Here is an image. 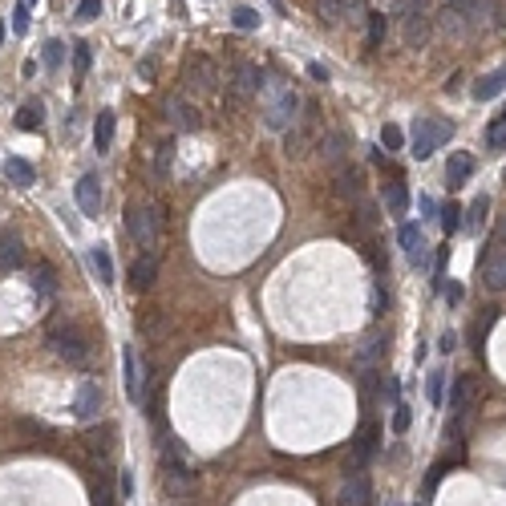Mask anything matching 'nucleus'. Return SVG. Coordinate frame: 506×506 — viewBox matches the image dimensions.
I'll list each match as a JSON object with an SVG mask.
<instances>
[{
	"mask_svg": "<svg viewBox=\"0 0 506 506\" xmlns=\"http://www.w3.org/2000/svg\"><path fill=\"white\" fill-rule=\"evenodd\" d=\"M20 260H25L20 231L17 227H0V267H4V272H13V267H20Z\"/></svg>",
	"mask_w": 506,
	"mask_h": 506,
	"instance_id": "nucleus-15",
	"label": "nucleus"
},
{
	"mask_svg": "<svg viewBox=\"0 0 506 506\" xmlns=\"http://www.w3.org/2000/svg\"><path fill=\"white\" fill-rule=\"evenodd\" d=\"M474 397H478V381L462 373V377H454V385H450V397H445V405L454 409V417H462V413L474 405Z\"/></svg>",
	"mask_w": 506,
	"mask_h": 506,
	"instance_id": "nucleus-14",
	"label": "nucleus"
},
{
	"mask_svg": "<svg viewBox=\"0 0 506 506\" xmlns=\"http://www.w3.org/2000/svg\"><path fill=\"white\" fill-rule=\"evenodd\" d=\"M502 89H506V65L494 69V73H486V77H478V85H474V101H494Z\"/></svg>",
	"mask_w": 506,
	"mask_h": 506,
	"instance_id": "nucleus-25",
	"label": "nucleus"
},
{
	"mask_svg": "<svg viewBox=\"0 0 506 506\" xmlns=\"http://www.w3.org/2000/svg\"><path fill=\"white\" fill-rule=\"evenodd\" d=\"M385 33H389V17L373 13V17H369V37H365V49L377 53L381 45H385Z\"/></svg>",
	"mask_w": 506,
	"mask_h": 506,
	"instance_id": "nucleus-30",
	"label": "nucleus"
},
{
	"mask_svg": "<svg viewBox=\"0 0 506 506\" xmlns=\"http://www.w3.org/2000/svg\"><path fill=\"white\" fill-rule=\"evenodd\" d=\"M409 422H413V413H409V405H401L397 401V413H393V434H405Z\"/></svg>",
	"mask_w": 506,
	"mask_h": 506,
	"instance_id": "nucleus-42",
	"label": "nucleus"
},
{
	"mask_svg": "<svg viewBox=\"0 0 506 506\" xmlns=\"http://www.w3.org/2000/svg\"><path fill=\"white\" fill-rule=\"evenodd\" d=\"M154 279H158V260L142 251V255L130 263V292H146Z\"/></svg>",
	"mask_w": 506,
	"mask_h": 506,
	"instance_id": "nucleus-17",
	"label": "nucleus"
},
{
	"mask_svg": "<svg viewBox=\"0 0 506 506\" xmlns=\"http://www.w3.org/2000/svg\"><path fill=\"white\" fill-rule=\"evenodd\" d=\"M61 61H65V45H61V41H45V65L57 69Z\"/></svg>",
	"mask_w": 506,
	"mask_h": 506,
	"instance_id": "nucleus-40",
	"label": "nucleus"
},
{
	"mask_svg": "<svg viewBox=\"0 0 506 506\" xmlns=\"http://www.w3.org/2000/svg\"><path fill=\"white\" fill-rule=\"evenodd\" d=\"M89 65H94V57H89V45H85V41H77V45H73V77H77V82H85Z\"/></svg>",
	"mask_w": 506,
	"mask_h": 506,
	"instance_id": "nucleus-35",
	"label": "nucleus"
},
{
	"mask_svg": "<svg viewBox=\"0 0 506 506\" xmlns=\"http://www.w3.org/2000/svg\"><path fill=\"white\" fill-rule=\"evenodd\" d=\"M260 69L251 65V61H235V69H231V82H227V101L239 110V106H247V101L260 94Z\"/></svg>",
	"mask_w": 506,
	"mask_h": 506,
	"instance_id": "nucleus-6",
	"label": "nucleus"
},
{
	"mask_svg": "<svg viewBox=\"0 0 506 506\" xmlns=\"http://www.w3.org/2000/svg\"><path fill=\"white\" fill-rule=\"evenodd\" d=\"M4 37H8V29H4V20H0V45H4Z\"/></svg>",
	"mask_w": 506,
	"mask_h": 506,
	"instance_id": "nucleus-54",
	"label": "nucleus"
},
{
	"mask_svg": "<svg viewBox=\"0 0 506 506\" xmlns=\"http://www.w3.org/2000/svg\"><path fill=\"white\" fill-rule=\"evenodd\" d=\"M33 288L37 296H53V263H37L33 267Z\"/></svg>",
	"mask_w": 506,
	"mask_h": 506,
	"instance_id": "nucleus-36",
	"label": "nucleus"
},
{
	"mask_svg": "<svg viewBox=\"0 0 506 506\" xmlns=\"http://www.w3.org/2000/svg\"><path fill=\"white\" fill-rule=\"evenodd\" d=\"M163 110H166V118H170V122H175L179 130H198V126H203L198 110H195V106H186L182 98H166Z\"/></svg>",
	"mask_w": 506,
	"mask_h": 506,
	"instance_id": "nucleus-18",
	"label": "nucleus"
},
{
	"mask_svg": "<svg viewBox=\"0 0 506 506\" xmlns=\"http://www.w3.org/2000/svg\"><path fill=\"white\" fill-rule=\"evenodd\" d=\"M126 231H130V239L146 255H154V247L163 239V207L158 203H142V207L126 211Z\"/></svg>",
	"mask_w": 506,
	"mask_h": 506,
	"instance_id": "nucleus-2",
	"label": "nucleus"
},
{
	"mask_svg": "<svg viewBox=\"0 0 506 506\" xmlns=\"http://www.w3.org/2000/svg\"><path fill=\"white\" fill-rule=\"evenodd\" d=\"M312 130H316V101H308V106H304V118H300V126H292V130H288V138H284V146H288V158H300V154L308 150Z\"/></svg>",
	"mask_w": 506,
	"mask_h": 506,
	"instance_id": "nucleus-13",
	"label": "nucleus"
},
{
	"mask_svg": "<svg viewBox=\"0 0 506 506\" xmlns=\"http://www.w3.org/2000/svg\"><path fill=\"white\" fill-rule=\"evenodd\" d=\"M122 385H126V397H130L134 405H142L146 401V377H142V360L134 353L130 344H126V353H122Z\"/></svg>",
	"mask_w": 506,
	"mask_h": 506,
	"instance_id": "nucleus-8",
	"label": "nucleus"
},
{
	"mask_svg": "<svg viewBox=\"0 0 506 506\" xmlns=\"http://www.w3.org/2000/svg\"><path fill=\"white\" fill-rule=\"evenodd\" d=\"M401 142H405L401 126H381V146L385 150H401Z\"/></svg>",
	"mask_w": 506,
	"mask_h": 506,
	"instance_id": "nucleus-39",
	"label": "nucleus"
},
{
	"mask_svg": "<svg viewBox=\"0 0 506 506\" xmlns=\"http://www.w3.org/2000/svg\"><path fill=\"white\" fill-rule=\"evenodd\" d=\"M89 263H94V272H98V284L110 288V284H114V260H110V251L98 243L94 251H89Z\"/></svg>",
	"mask_w": 506,
	"mask_h": 506,
	"instance_id": "nucleus-28",
	"label": "nucleus"
},
{
	"mask_svg": "<svg viewBox=\"0 0 506 506\" xmlns=\"http://www.w3.org/2000/svg\"><path fill=\"white\" fill-rule=\"evenodd\" d=\"M377 445H381V425H377L373 417H365V422L357 425V438H353V445H348V462L357 466L353 474L365 470V462L377 454Z\"/></svg>",
	"mask_w": 506,
	"mask_h": 506,
	"instance_id": "nucleus-7",
	"label": "nucleus"
},
{
	"mask_svg": "<svg viewBox=\"0 0 506 506\" xmlns=\"http://www.w3.org/2000/svg\"><path fill=\"white\" fill-rule=\"evenodd\" d=\"M122 494H126V498H134V474H130V470L122 474Z\"/></svg>",
	"mask_w": 506,
	"mask_h": 506,
	"instance_id": "nucleus-50",
	"label": "nucleus"
},
{
	"mask_svg": "<svg viewBox=\"0 0 506 506\" xmlns=\"http://www.w3.org/2000/svg\"><path fill=\"white\" fill-rule=\"evenodd\" d=\"M429 13H425V0H401V41L405 49H425L429 45Z\"/></svg>",
	"mask_w": 506,
	"mask_h": 506,
	"instance_id": "nucleus-4",
	"label": "nucleus"
},
{
	"mask_svg": "<svg viewBox=\"0 0 506 506\" xmlns=\"http://www.w3.org/2000/svg\"><path fill=\"white\" fill-rule=\"evenodd\" d=\"M486 146L490 150H502L506 146V118H494L486 126Z\"/></svg>",
	"mask_w": 506,
	"mask_h": 506,
	"instance_id": "nucleus-37",
	"label": "nucleus"
},
{
	"mask_svg": "<svg viewBox=\"0 0 506 506\" xmlns=\"http://www.w3.org/2000/svg\"><path fill=\"white\" fill-rule=\"evenodd\" d=\"M94 506H114V490L106 486V478H101L98 490H94Z\"/></svg>",
	"mask_w": 506,
	"mask_h": 506,
	"instance_id": "nucleus-45",
	"label": "nucleus"
},
{
	"mask_svg": "<svg viewBox=\"0 0 506 506\" xmlns=\"http://www.w3.org/2000/svg\"><path fill=\"white\" fill-rule=\"evenodd\" d=\"M263 94H267V101H263V126L276 134H288L296 126V114H300V94L284 82H272Z\"/></svg>",
	"mask_w": 506,
	"mask_h": 506,
	"instance_id": "nucleus-1",
	"label": "nucleus"
},
{
	"mask_svg": "<svg viewBox=\"0 0 506 506\" xmlns=\"http://www.w3.org/2000/svg\"><path fill=\"white\" fill-rule=\"evenodd\" d=\"M385 207H389L393 219H401V215L409 211V191H405V182H389V186H385Z\"/></svg>",
	"mask_w": 506,
	"mask_h": 506,
	"instance_id": "nucleus-27",
	"label": "nucleus"
},
{
	"mask_svg": "<svg viewBox=\"0 0 506 506\" xmlns=\"http://www.w3.org/2000/svg\"><path fill=\"white\" fill-rule=\"evenodd\" d=\"M320 158L324 163H332V166H344V154H348V134L344 130H332V134H324L320 138Z\"/></svg>",
	"mask_w": 506,
	"mask_h": 506,
	"instance_id": "nucleus-22",
	"label": "nucleus"
},
{
	"mask_svg": "<svg viewBox=\"0 0 506 506\" xmlns=\"http://www.w3.org/2000/svg\"><path fill=\"white\" fill-rule=\"evenodd\" d=\"M441 29H445V33L450 37H462V33H470V29H466V17H462V13H457V8H450V4H441Z\"/></svg>",
	"mask_w": 506,
	"mask_h": 506,
	"instance_id": "nucleus-34",
	"label": "nucleus"
},
{
	"mask_svg": "<svg viewBox=\"0 0 506 506\" xmlns=\"http://www.w3.org/2000/svg\"><path fill=\"white\" fill-rule=\"evenodd\" d=\"M25 4H37V0H25Z\"/></svg>",
	"mask_w": 506,
	"mask_h": 506,
	"instance_id": "nucleus-55",
	"label": "nucleus"
},
{
	"mask_svg": "<svg viewBox=\"0 0 506 506\" xmlns=\"http://www.w3.org/2000/svg\"><path fill=\"white\" fill-rule=\"evenodd\" d=\"M457 227H462V207L445 203V207H441V231H450V235H454Z\"/></svg>",
	"mask_w": 506,
	"mask_h": 506,
	"instance_id": "nucleus-38",
	"label": "nucleus"
},
{
	"mask_svg": "<svg viewBox=\"0 0 506 506\" xmlns=\"http://www.w3.org/2000/svg\"><path fill=\"white\" fill-rule=\"evenodd\" d=\"M365 191V170L357 163H344L341 175H336V195L341 198H357Z\"/></svg>",
	"mask_w": 506,
	"mask_h": 506,
	"instance_id": "nucleus-21",
	"label": "nucleus"
},
{
	"mask_svg": "<svg viewBox=\"0 0 506 506\" xmlns=\"http://www.w3.org/2000/svg\"><path fill=\"white\" fill-rule=\"evenodd\" d=\"M365 17V0H348V8H344V20H360Z\"/></svg>",
	"mask_w": 506,
	"mask_h": 506,
	"instance_id": "nucleus-48",
	"label": "nucleus"
},
{
	"mask_svg": "<svg viewBox=\"0 0 506 506\" xmlns=\"http://www.w3.org/2000/svg\"><path fill=\"white\" fill-rule=\"evenodd\" d=\"M336 506H373V482L365 474H348L336 490Z\"/></svg>",
	"mask_w": 506,
	"mask_h": 506,
	"instance_id": "nucleus-11",
	"label": "nucleus"
},
{
	"mask_svg": "<svg viewBox=\"0 0 506 506\" xmlns=\"http://www.w3.org/2000/svg\"><path fill=\"white\" fill-rule=\"evenodd\" d=\"M231 25H235V29H243V33H255V29H260V13H255V8H247V4H235Z\"/></svg>",
	"mask_w": 506,
	"mask_h": 506,
	"instance_id": "nucleus-33",
	"label": "nucleus"
},
{
	"mask_svg": "<svg viewBox=\"0 0 506 506\" xmlns=\"http://www.w3.org/2000/svg\"><path fill=\"white\" fill-rule=\"evenodd\" d=\"M441 296H445V304H457V300H462V284H441Z\"/></svg>",
	"mask_w": 506,
	"mask_h": 506,
	"instance_id": "nucleus-47",
	"label": "nucleus"
},
{
	"mask_svg": "<svg viewBox=\"0 0 506 506\" xmlns=\"http://www.w3.org/2000/svg\"><path fill=\"white\" fill-rule=\"evenodd\" d=\"M182 82L191 85V89H198V94H211L215 85H219V73H215L211 57L195 53V57L186 61V69H182Z\"/></svg>",
	"mask_w": 506,
	"mask_h": 506,
	"instance_id": "nucleus-10",
	"label": "nucleus"
},
{
	"mask_svg": "<svg viewBox=\"0 0 506 506\" xmlns=\"http://www.w3.org/2000/svg\"><path fill=\"white\" fill-rule=\"evenodd\" d=\"M397 393H401V381L389 373V381H385V397H393V401H397Z\"/></svg>",
	"mask_w": 506,
	"mask_h": 506,
	"instance_id": "nucleus-49",
	"label": "nucleus"
},
{
	"mask_svg": "<svg viewBox=\"0 0 506 506\" xmlns=\"http://www.w3.org/2000/svg\"><path fill=\"white\" fill-rule=\"evenodd\" d=\"M425 389H429V401H434V405H441V389H445V373H441V369H434V373H429V385H425Z\"/></svg>",
	"mask_w": 506,
	"mask_h": 506,
	"instance_id": "nucleus-41",
	"label": "nucleus"
},
{
	"mask_svg": "<svg viewBox=\"0 0 506 506\" xmlns=\"http://www.w3.org/2000/svg\"><path fill=\"white\" fill-rule=\"evenodd\" d=\"M482 288L506 292V243H494L486 255H482Z\"/></svg>",
	"mask_w": 506,
	"mask_h": 506,
	"instance_id": "nucleus-9",
	"label": "nucleus"
},
{
	"mask_svg": "<svg viewBox=\"0 0 506 506\" xmlns=\"http://www.w3.org/2000/svg\"><path fill=\"white\" fill-rule=\"evenodd\" d=\"M94 17H101V0H82L77 4V20H94Z\"/></svg>",
	"mask_w": 506,
	"mask_h": 506,
	"instance_id": "nucleus-44",
	"label": "nucleus"
},
{
	"mask_svg": "<svg viewBox=\"0 0 506 506\" xmlns=\"http://www.w3.org/2000/svg\"><path fill=\"white\" fill-rule=\"evenodd\" d=\"M101 409V389L98 381H82V389H77V401H73V413L82 417V422H94Z\"/></svg>",
	"mask_w": 506,
	"mask_h": 506,
	"instance_id": "nucleus-16",
	"label": "nucleus"
},
{
	"mask_svg": "<svg viewBox=\"0 0 506 506\" xmlns=\"http://www.w3.org/2000/svg\"><path fill=\"white\" fill-rule=\"evenodd\" d=\"M486 211H490V198H486V195H478L470 207L462 211V215H466V219H462V227H466V231H478L482 223H486Z\"/></svg>",
	"mask_w": 506,
	"mask_h": 506,
	"instance_id": "nucleus-31",
	"label": "nucleus"
},
{
	"mask_svg": "<svg viewBox=\"0 0 506 506\" xmlns=\"http://www.w3.org/2000/svg\"><path fill=\"white\" fill-rule=\"evenodd\" d=\"M344 8H348V0H316V17L324 20V25H341Z\"/></svg>",
	"mask_w": 506,
	"mask_h": 506,
	"instance_id": "nucleus-32",
	"label": "nucleus"
},
{
	"mask_svg": "<svg viewBox=\"0 0 506 506\" xmlns=\"http://www.w3.org/2000/svg\"><path fill=\"white\" fill-rule=\"evenodd\" d=\"M470 175H474V158L466 154V150H454V154L445 158V182L457 191V186H466V182H470Z\"/></svg>",
	"mask_w": 506,
	"mask_h": 506,
	"instance_id": "nucleus-20",
	"label": "nucleus"
},
{
	"mask_svg": "<svg viewBox=\"0 0 506 506\" xmlns=\"http://www.w3.org/2000/svg\"><path fill=\"white\" fill-rule=\"evenodd\" d=\"M308 73H312V77H316V82H328V69H324V65H316V61H312V65H308Z\"/></svg>",
	"mask_w": 506,
	"mask_h": 506,
	"instance_id": "nucleus-52",
	"label": "nucleus"
},
{
	"mask_svg": "<svg viewBox=\"0 0 506 506\" xmlns=\"http://www.w3.org/2000/svg\"><path fill=\"white\" fill-rule=\"evenodd\" d=\"M170 158H175V142H163V146H158V154H154V166H158V170H166V166H170Z\"/></svg>",
	"mask_w": 506,
	"mask_h": 506,
	"instance_id": "nucleus-46",
	"label": "nucleus"
},
{
	"mask_svg": "<svg viewBox=\"0 0 506 506\" xmlns=\"http://www.w3.org/2000/svg\"><path fill=\"white\" fill-rule=\"evenodd\" d=\"M77 207H82V215L101 211V179L98 175H82V182H77Z\"/></svg>",
	"mask_w": 506,
	"mask_h": 506,
	"instance_id": "nucleus-19",
	"label": "nucleus"
},
{
	"mask_svg": "<svg viewBox=\"0 0 506 506\" xmlns=\"http://www.w3.org/2000/svg\"><path fill=\"white\" fill-rule=\"evenodd\" d=\"M41 122H45V106L41 101H29V106L17 110V130H41Z\"/></svg>",
	"mask_w": 506,
	"mask_h": 506,
	"instance_id": "nucleus-29",
	"label": "nucleus"
},
{
	"mask_svg": "<svg viewBox=\"0 0 506 506\" xmlns=\"http://www.w3.org/2000/svg\"><path fill=\"white\" fill-rule=\"evenodd\" d=\"M454 344H457V336H454V332H445V336H441V344H438V348H441V353H454Z\"/></svg>",
	"mask_w": 506,
	"mask_h": 506,
	"instance_id": "nucleus-51",
	"label": "nucleus"
},
{
	"mask_svg": "<svg viewBox=\"0 0 506 506\" xmlns=\"http://www.w3.org/2000/svg\"><path fill=\"white\" fill-rule=\"evenodd\" d=\"M49 348L65 365H85L89 360V336L73 320H53L49 324Z\"/></svg>",
	"mask_w": 506,
	"mask_h": 506,
	"instance_id": "nucleus-3",
	"label": "nucleus"
},
{
	"mask_svg": "<svg viewBox=\"0 0 506 506\" xmlns=\"http://www.w3.org/2000/svg\"><path fill=\"white\" fill-rule=\"evenodd\" d=\"M498 235H502V243H506V219H502V223H498Z\"/></svg>",
	"mask_w": 506,
	"mask_h": 506,
	"instance_id": "nucleus-53",
	"label": "nucleus"
},
{
	"mask_svg": "<svg viewBox=\"0 0 506 506\" xmlns=\"http://www.w3.org/2000/svg\"><path fill=\"white\" fill-rule=\"evenodd\" d=\"M397 243L405 247V255L413 267H429V243H425V235L417 223H401V231H397Z\"/></svg>",
	"mask_w": 506,
	"mask_h": 506,
	"instance_id": "nucleus-12",
	"label": "nucleus"
},
{
	"mask_svg": "<svg viewBox=\"0 0 506 506\" xmlns=\"http://www.w3.org/2000/svg\"><path fill=\"white\" fill-rule=\"evenodd\" d=\"M381 357H385V336H381V332H369V336L357 344V369H377Z\"/></svg>",
	"mask_w": 506,
	"mask_h": 506,
	"instance_id": "nucleus-23",
	"label": "nucleus"
},
{
	"mask_svg": "<svg viewBox=\"0 0 506 506\" xmlns=\"http://www.w3.org/2000/svg\"><path fill=\"white\" fill-rule=\"evenodd\" d=\"M114 130H118V114L114 110H101L98 122H94V146H98V154H106V150L114 146Z\"/></svg>",
	"mask_w": 506,
	"mask_h": 506,
	"instance_id": "nucleus-24",
	"label": "nucleus"
},
{
	"mask_svg": "<svg viewBox=\"0 0 506 506\" xmlns=\"http://www.w3.org/2000/svg\"><path fill=\"white\" fill-rule=\"evenodd\" d=\"M450 138H454V126H450L445 118H422L417 130H413V150H409V154H413L417 163H425V158H434V150L445 146Z\"/></svg>",
	"mask_w": 506,
	"mask_h": 506,
	"instance_id": "nucleus-5",
	"label": "nucleus"
},
{
	"mask_svg": "<svg viewBox=\"0 0 506 506\" xmlns=\"http://www.w3.org/2000/svg\"><path fill=\"white\" fill-rule=\"evenodd\" d=\"M13 29H17V33H29V4H25V0L13 8Z\"/></svg>",
	"mask_w": 506,
	"mask_h": 506,
	"instance_id": "nucleus-43",
	"label": "nucleus"
},
{
	"mask_svg": "<svg viewBox=\"0 0 506 506\" xmlns=\"http://www.w3.org/2000/svg\"><path fill=\"white\" fill-rule=\"evenodd\" d=\"M4 175H8V182H17V186H33V182H37L33 163H25V158H17V154H8V158H4Z\"/></svg>",
	"mask_w": 506,
	"mask_h": 506,
	"instance_id": "nucleus-26",
	"label": "nucleus"
}]
</instances>
